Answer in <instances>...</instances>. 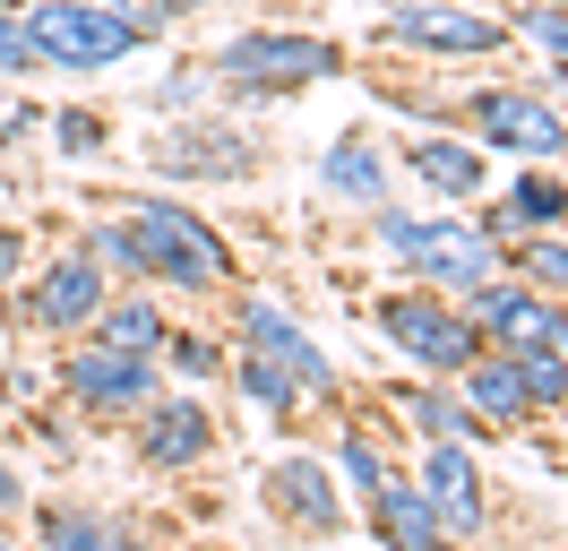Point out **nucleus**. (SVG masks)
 Masks as SVG:
<instances>
[{"mask_svg": "<svg viewBox=\"0 0 568 551\" xmlns=\"http://www.w3.org/2000/svg\"><path fill=\"white\" fill-rule=\"evenodd\" d=\"M517 379H526L534 413L568 405V353H560V344H526V353H517Z\"/></svg>", "mask_w": 568, "mask_h": 551, "instance_id": "nucleus-22", "label": "nucleus"}, {"mask_svg": "<svg viewBox=\"0 0 568 551\" xmlns=\"http://www.w3.org/2000/svg\"><path fill=\"white\" fill-rule=\"evenodd\" d=\"M18 500H27V482H18V465H9V457H0V517L18 509Z\"/></svg>", "mask_w": 568, "mask_h": 551, "instance_id": "nucleus-33", "label": "nucleus"}, {"mask_svg": "<svg viewBox=\"0 0 568 551\" xmlns=\"http://www.w3.org/2000/svg\"><path fill=\"white\" fill-rule=\"evenodd\" d=\"M164 172H250V147L242 130H224V121H199V130H173V147H164Z\"/></svg>", "mask_w": 568, "mask_h": 551, "instance_id": "nucleus-20", "label": "nucleus"}, {"mask_svg": "<svg viewBox=\"0 0 568 551\" xmlns=\"http://www.w3.org/2000/svg\"><path fill=\"white\" fill-rule=\"evenodd\" d=\"M405 164H414V181H430L439 199H474V190L491 181V156H483L474 138H405Z\"/></svg>", "mask_w": 568, "mask_h": 551, "instance_id": "nucleus-18", "label": "nucleus"}, {"mask_svg": "<svg viewBox=\"0 0 568 551\" xmlns=\"http://www.w3.org/2000/svg\"><path fill=\"white\" fill-rule=\"evenodd\" d=\"M405 276L430 284V293H474V284H491L499 276V241L483 224H465V216H414V233H405Z\"/></svg>", "mask_w": 568, "mask_h": 551, "instance_id": "nucleus-5", "label": "nucleus"}, {"mask_svg": "<svg viewBox=\"0 0 568 551\" xmlns=\"http://www.w3.org/2000/svg\"><path fill=\"white\" fill-rule=\"evenodd\" d=\"M423 500L430 517L448 525V543H474L491 525V491H483V465H474V440H430L423 448Z\"/></svg>", "mask_w": 568, "mask_h": 551, "instance_id": "nucleus-8", "label": "nucleus"}, {"mask_svg": "<svg viewBox=\"0 0 568 551\" xmlns=\"http://www.w3.org/2000/svg\"><path fill=\"white\" fill-rule=\"evenodd\" d=\"M242 388H250V405H267V413H293V405H302V388H293L267 353H242Z\"/></svg>", "mask_w": 568, "mask_h": 551, "instance_id": "nucleus-27", "label": "nucleus"}, {"mask_svg": "<svg viewBox=\"0 0 568 551\" xmlns=\"http://www.w3.org/2000/svg\"><path fill=\"white\" fill-rule=\"evenodd\" d=\"M379 337H388L414 371H430V379H457L465 362L483 353V328L465 319V302L430 293V284H405V293L379 302Z\"/></svg>", "mask_w": 568, "mask_h": 551, "instance_id": "nucleus-3", "label": "nucleus"}, {"mask_svg": "<svg viewBox=\"0 0 568 551\" xmlns=\"http://www.w3.org/2000/svg\"><path fill=\"white\" fill-rule=\"evenodd\" d=\"M130 250H139V276L155 284H181V293H215L233 276V250L215 241V224L199 207H173V199H139L130 207Z\"/></svg>", "mask_w": 568, "mask_h": 551, "instance_id": "nucleus-2", "label": "nucleus"}, {"mask_svg": "<svg viewBox=\"0 0 568 551\" xmlns=\"http://www.w3.org/2000/svg\"><path fill=\"white\" fill-rule=\"evenodd\" d=\"M18 259H27V250H18V233H0V284L18 276Z\"/></svg>", "mask_w": 568, "mask_h": 551, "instance_id": "nucleus-34", "label": "nucleus"}, {"mask_svg": "<svg viewBox=\"0 0 568 551\" xmlns=\"http://www.w3.org/2000/svg\"><path fill=\"white\" fill-rule=\"evenodd\" d=\"M112 302V284H104V259L78 241V250H61L52 268L36 276V319L43 328H61V337H78V328H95Z\"/></svg>", "mask_w": 568, "mask_h": 551, "instance_id": "nucleus-10", "label": "nucleus"}, {"mask_svg": "<svg viewBox=\"0 0 568 551\" xmlns=\"http://www.w3.org/2000/svg\"><path fill=\"white\" fill-rule=\"evenodd\" d=\"M517 34L542 43V52L568 69V9H551V0H517Z\"/></svg>", "mask_w": 568, "mask_h": 551, "instance_id": "nucleus-28", "label": "nucleus"}, {"mask_svg": "<svg viewBox=\"0 0 568 551\" xmlns=\"http://www.w3.org/2000/svg\"><path fill=\"white\" fill-rule=\"evenodd\" d=\"M18 27L36 43V69H121L155 34L130 0H27Z\"/></svg>", "mask_w": 568, "mask_h": 551, "instance_id": "nucleus-1", "label": "nucleus"}, {"mask_svg": "<svg viewBox=\"0 0 568 551\" xmlns=\"http://www.w3.org/2000/svg\"><path fill=\"white\" fill-rule=\"evenodd\" d=\"M560 224H568V181H560V172H517L483 233L499 241V233H560Z\"/></svg>", "mask_w": 568, "mask_h": 551, "instance_id": "nucleus-19", "label": "nucleus"}, {"mask_svg": "<svg viewBox=\"0 0 568 551\" xmlns=\"http://www.w3.org/2000/svg\"><path fill=\"white\" fill-rule=\"evenodd\" d=\"M336 474L354 482V500H371V491L388 482V457H379V440H371V431H345V448H336Z\"/></svg>", "mask_w": 568, "mask_h": 551, "instance_id": "nucleus-26", "label": "nucleus"}, {"mask_svg": "<svg viewBox=\"0 0 568 551\" xmlns=\"http://www.w3.org/2000/svg\"><path fill=\"white\" fill-rule=\"evenodd\" d=\"M155 353H164L181 379H215V337H164Z\"/></svg>", "mask_w": 568, "mask_h": 551, "instance_id": "nucleus-29", "label": "nucleus"}, {"mask_svg": "<svg viewBox=\"0 0 568 551\" xmlns=\"http://www.w3.org/2000/svg\"><path fill=\"white\" fill-rule=\"evenodd\" d=\"M95 337H104V344H121V353H146V362H155V344L173 337V328H164V310L146 302V284H139V293H112V302H104Z\"/></svg>", "mask_w": 568, "mask_h": 551, "instance_id": "nucleus-21", "label": "nucleus"}, {"mask_svg": "<svg viewBox=\"0 0 568 551\" xmlns=\"http://www.w3.org/2000/svg\"><path fill=\"white\" fill-rule=\"evenodd\" d=\"M0 551H18V543H9V534H0Z\"/></svg>", "mask_w": 568, "mask_h": 551, "instance_id": "nucleus-36", "label": "nucleus"}, {"mask_svg": "<svg viewBox=\"0 0 568 551\" xmlns=\"http://www.w3.org/2000/svg\"><path fill=\"white\" fill-rule=\"evenodd\" d=\"M551 344H560V353H568V293H560V302H551Z\"/></svg>", "mask_w": 568, "mask_h": 551, "instance_id": "nucleus-35", "label": "nucleus"}, {"mask_svg": "<svg viewBox=\"0 0 568 551\" xmlns=\"http://www.w3.org/2000/svg\"><path fill=\"white\" fill-rule=\"evenodd\" d=\"M207 448H215V413L199 405V397H164V405H146V422H139V457L155 465V474L199 465Z\"/></svg>", "mask_w": 568, "mask_h": 551, "instance_id": "nucleus-13", "label": "nucleus"}, {"mask_svg": "<svg viewBox=\"0 0 568 551\" xmlns=\"http://www.w3.org/2000/svg\"><path fill=\"white\" fill-rule=\"evenodd\" d=\"M70 397H78V405H95V413H139V405H155V362L95 337V344H78V353H70Z\"/></svg>", "mask_w": 568, "mask_h": 551, "instance_id": "nucleus-9", "label": "nucleus"}, {"mask_svg": "<svg viewBox=\"0 0 568 551\" xmlns=\"http://www.w3.org/2000/svg\"><path fill=\"white\" fill-rule=\"evenodd\" d=\"M371 517H379V543H388V551H457V543H448V525L430 517V500H423V482H414V474L379 482V491H371Z\"/></svg>", "mask_w": 568, "mask_h": 551, "instance_id": "nucleus-14", "label": "nucleus"}, {"mask_svg": "<svg viewBox=\"0 0 568 551\" xmlns=\"http://www.w3.org/2000/svg\"><path fill=\"white\" fill-rule=\"evenodd\" d=\"M52 138H61V156H95V147H104V121H95V112H52Z\"/></svg>", "mask_w": 568, "mask_h": 551, "instance_id": "nucleus-30", "label": "nucleus"}, {"mask_svg": "<svg viewBox=\"0 0 568 551\" xmlns=\"http://www.w3.org/2000/svg\"><path fill=\"white\" fill-rule=\"evenodd\" d=\"M345 52L327 43V34H284V27H258V34H233V43H215L207 78L224 87H250V96H284V87H320L336 78Z\"/></svg>", "mask_w": 568, "mask_h": 551, "instance_id": "nucleus-4", "label": "nucleus"}, {"mask_svg": "<svg viewBox=\"0 0 568 551\" xmlns=\"http://www.w3.org/2000/svg\"><path fill=\"white\" fill-rule=\"evenodd\" d=\"M320 190H327L336 207H362V216H371V207H388V164H379V147L345 130V138L320 156Z\"/></svg>", "mask_w": 568, "mask_h": 551, "instance_id": "nucleus-17", "label": "nucleus"}, {"mask_svg": "<svg viewBox=\"0 0 568 551\" xmlns=\"http://www.w3.org/2000/svg\"><path fill=\"white\" fill-rule=\"evenodd\" d=\"M517 284H534V293L560 302V293H568V241L560 233H534L526 250H517Z\"/></svg>", "mask_w": 568, "mask_h": 551, "instance_id": "nucleus-23", "label": "nucleus"}, {"mask_svg": "<svg viewBox=\"0 0 568 551\" xmlns=\"http://www.w3.org/2000/svg\"><path fill=\"white\" fill-rule=\"evenodd\" d=\"M388 43H414V52H439V61H483V52L508 43V27L465 9V0H388Z\"/></svg>", "mask_w": 568, "mask_h": 551, "instance_id": "nucleus-7", "label": "nucleus"}, {"mask_svg": "<svg viewBox=\"0 0 568 551\" xmlns=\"http://www.w3.org/2000/svg\"><path fill=\"white\" fill-rule=\"evenodd\" d=\"M474 147H508V156H526V164H551L568 156V112L551 96H534V87H483L474 96Z\"/></svg>", "mask_w": 568, "mask_h": 551, "instance_id": "nucleus-6", "label": "nucleus"}, {"mask_svg": "<svg viewBox=\"0 0 568 551\" xmlns=\"http://www.w3.org/2000/svg\"><path fill=\"white\" fill-rule=\"evenodd\" d=\"M551 9H568V0H551Z\"/></svg>", "mask_w": 568, "mask_h": 551, "instance_id": "nucleus-37", "label": "nucleus"}, {"mask_svg": "<svg viewBox=\"0 0 568 551\" xmlns=\"http://www.w3.org/2000/svg\"><path fill=\"white\" fill-rule=\"evenodd\" d=\"M267 509L293 517V525H311V534H327V525L345 517V491L327 482V465H311V457H284L276 474H267Z\"/></svg>", "mask_w": 568, "mask_h": 551, "instance_id": "nucleus-15", "label": "nucleus"}, {"mask_svg": "<svg viewBox=\"0 0 568 551\" xmlns=\"http://www.w3.org/2000/svg\"><path fill=\"white\" fill-rule=\"evenodd\" d=\"M405 413H414V431H430V440H474V431H483V422L465 413V397H439V388L405 397Z\"/></svg>", "mask_w": 568, "mask_h": 551, "instance_id": "nucleus-24", "label": "nucleus"}, {"mask_svg": "<svg viewBox=\"0 0 568 551\" xmlns=\"http://www.w3.org/2000/svg\"><path fill=\"white\" fill-rule=\"evenodd\" d=\"M465 319L499 344V353H526V344H551V293H534L517 276H491L465 293Z\"/></svg>", "mask_w": 568, "mask_h": 551, "instance_id": "nucleus-12", "label": "nucleus"}, {"mask_svg": "<svg viewBox=\"0 0 568 551\" xmlns=\"http://www.w3.org/2000/svg\"><path fill=\"white\" fill-rule=\"evenodd\" d=\"M43 551H121L104 517H78V509H52L43 517Z\"/></svg>", "mask_w": 568, "mask_h": 551, "instance_id": "nucleus-25", "label": "nucleus"}, {"mask_svg": "<svg viewBox=\"0 0 568 551\" xmlns=\"http://www.w3.org/2000/svg\"><path fill=\"white\" fill-rule=\"evenodd\" d=\"M457 379H465V413L491 422V431H508V422H526V413H534L526 379H517V353H474Z\"/></svg>", "mask_w": 568, "mask_h": 551, "instance_id": "nucleus-16", "label": "nucleus"}, {"mask_svg": "<svg viewBox=\"0 0 568 551\" xmlns=\"http://www.w3.org/2000/svg\"><path fill=\"white\" fill-rule=\"evenodd\" d=\"M27 69H36V43H27V27L0 9V78H27Z\"/></svg>", "mask_w": 568, "mask_h": 551, "instance_id": "nucleus-31", "label": "nucleus"}, {"mask_svg": "<svg viewBox=\"0 0 568 551\" xmlns=\"http://www.w3.org/2000/svg\"><path fill=\"white\" fill-rule=\"evenodd\" d=\"M242 337H250V353H267L302 397H327L336 388V362H327L320 344H311V328L293 319V310H276V302H242Z\"/></svg>", "mask_w": 568, "mask_h": 551, "instance_id": "nucleus-11", "label": "nucleus"}, {"mask_svg": "<svg viewBox=\"0 0 568 551\" xmlns=\"http://www.w3.org/2000/svg\"><path fill=\"white\" fill-rule=\"evenodd\" d=\"M199 9H207V0H139V18H146L155 34L173 27V18H199Z\"/></svg>", "mask_w": 568, "mask_h": 551, "instance_id": "nucleus-32", "label": "nucleus"}]
</instances>
